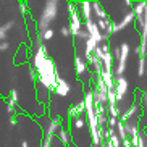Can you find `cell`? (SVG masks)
Returning <instances> with one entry per match:
<instances>
[{
  "mask_svg": "<svg viewBox=\"0 0 147 147\" xmlns=\"http://www.w3.org/2000/svg\"><path fill=\"white\" fill-rule=\"evenodd\" d=\"M91 8L95 11V15H97L99 20H107V11L104 10V7H102L100 2H91Z\"/></svg>",
  "mask_w": 147,
  "mask_h": 147,
  "instance_id": "9",
  "label": "cell"
},
{
  "mask_svg": "<svg viewBox=\"0 0 147 147\" xmlns=\"http://www.w3.org/2000/svg\"><path fill=\"white\" fill-rule=\"evenodd\" d=\"M123 146H125V147H133V146H131V142H129V139H125V141H123Z\"/></svg>",
  "mask_w": 147,
  "mask_h": 147,
  "instance_id": "32",
  "label": "cell"
},
{
  "mask_svg": "<svg viewBox=\"0 0 147 147\" xmlns=\"http://www.w3.org/2000/svg\"><path fill=\"white\" fill-rule=\"evenodd\" d=\"M21 147H29V142H28V141H23V142H21Z\"/></svg>",
  "mask_w": 147,
  "mask_h": 147,
  "instance_id": "34",
  "label": "cell"
},
{
  "mask_svg": "<svg viewBox=\"0 0 147 147\" xmlns=\"http://www.w3.org/2000/svg\"><path fill=\"white\" fill-rule=\"evenodd\" d=\"M133 21H134V13H133V10H129V11L125 15V18H123V21H121L120 24H115V23H113V32H118V31L125 29V28L128 26V24H131Z\"/></svg>",
  "mask_w": 147,
  "mask_h": 147,
  "instance_id": "8",
  "label": "cell"
},
{
  "mask_svg": "<svg viewBox=\"0 0 147 147\" xmlns=\"http://www.w3.org/2000/svg\"><path fill=\"white\" fill-rule=\"evenodd\" d=\"M81 8H82V15H84V20H91V13H92V8H91V2H82L81 3Z\"/></svg>",
  "mask_w": 147,
  "mask_h": 147,
  "instance_id": "13",
  "label": "cell"
},
{
  "mask_svg": "<svg viewBox=\"0 0 147 147\" xmlns=\"http://www.w3.org/2000/svg\"><path fill=\"white\" fill-rule=\"evenodd\" d=\"M20 11H21V13H26L28 11V8H26V5L24 3H20Z\"/></svg>",
  "mask_w": 147,
  "mask_h": 147,
  "instance_id": "30",
  "label": "cell"
},
{
  "mask_svg": "<svg viewBox=\"0 0 147 147\" xmlns=\"http://www.w3.org/2000/svg\"><path fill=\"white\" fill-rule=\"evenodd\" d=\"M60 32H61V36H63V37H68V36H71V32H69L68 26H63V28L60 29Z\"/></svg>",
  "mask_w": 147,
  "mask_h": 147,
  "instance_id": "25",
  "label": "cell"
},
{
  "mask_svg": "<svg viewBox=\"0 0 147 147\" xmlns=\"http://www.w3.org/2000/svg\"><path fill=\"white\" fill-rule=\"evenodd\" d=\"M71 117H79V115H81V113H84V102H79L78 105H76V107H71Z\"/></svg>",
  "mask_w": 147,
  "mask_h": 147,
  "instance_id": "14",
  "label": "cell"
},
{
  "mask_svg": "<svg viewBox=\"0 0 147 147\" xmlns=\"http://www.w3.org/2000/svg\"><path fill=\"white\" fill-rule=\"evenodd\" d=\"M68 10H69V13H71V21H69V32L73 36H78L79 34V31H81V20H79V15L78 11H76V7H74L73 3H69L68 5Z\"/></svg>",
  "mask_w": 147,
  "mask_h": 147,
  "instance_id": "3",
  "label": "cell"
},
{
  "mask_svg": "<svg viewBox=\"0 0 147 147\" xmlns=\"http://www.w3.org/2000/svg\"><path fill=\"white\" fill-rule=\"evenodd\" d=\"M129 53H131L129 45H128L126 42H123L120 45V58H118V65H117V68H115V74H117L118 78L125 73L126 65H128V57H129Z\"/></svg>",
  "mask_w": 147,
  "mask_h": 147,
  "instance_id": "2",
  "label": "cell"
},
{
  "mask_svg": "<svg viewBox=\"0 0 147 147\" xmlns=\"http://www.w3.org/2000/svg\"><path fill=\"white\" fill-rule=\"evenodd\" d=\"M53 34H55V31L52 29V28H49V29H45L44 31V32H40V39L42 40H49V39H52L53 37Z\"/></svg>",
  "mask_w": 147,
  "mask_h": 147,
  "instance_id": "17",
  "label": "cell"
},
{
  "mask_svg": "<svg viewBox=\"0 0 147 147\" xmlns=\"http://www.w3.org/2000/svg\"><path fill=\"white\" fill-rule=\"evenodd\" d=\"M136 147H146V144H144V138H142V136H139V139H138V144H136Z\"/></svg>",
  "mask_w": 147,
  "mask_h": 147,
  "instance_id": "28",
  "label": "cell"
},
{
  "mask_svg": "<svg viewBox=\"0 0 147 147\" xmlns=\"http://www.w3.org/2000/svg\"><path fill=\"white\" fill-rule=\"evenodd\" d=\"M146 73V57H139V63H138V74L144 76Z\"/></svg>",
  "mask_w": 147,
  "mask_h": 147,
  "instance_id": "15",
  "label": "cell"
},
{
  "mask_svg": "<svg viewBox=\"0 0 147 147\" xmlns=\"http://www.w3.org/2000/svg\"><path fill=\"white\" fill-rule=\"evenodd\" d=\"M13 26H15V21H7V23H5V24H2V28H3V29L7 31V32H8V31L11 29V28H13Z\"/></svg>",
  "mask_w": 147,
  "mask_h": 147,
  "instance_id": "23",
  "label": "cell"
},
{
  "mask_svg": "<svg viewBox=\"0 0 147 147\" xmlns=\"http://www.w3.org/2000/svg\"><path fill=\"white\" fill-rule=\"evenodd\" d=\"M74 65H76V73L81 76V74H84L87 71V66H86V61L81 60V57H76L74 58Z\"/></svg>",
  "mask_w": 147,
  "mask_h": 147,
  "instance_id": "11",
  "label": "cell"
},
{
  "mask_svg": "<svg viewBox=\"0 0 147 147\" xmlns=\"http://www.w3.org/2000/svg\"><path fill=\"white\" fill-rule=\"evenodd\" d=\"M86 32H87V36L89 37H92V39L95 40L97 44H100V42H104L105 39H107V36H104L102 32L99 31V28L95 26V23H92V20H87L86 21Z\"/></svg>",
  "mask_w": 147,
  "mask_h": 147,
  "instance_id": "5",
  "label": "cell"
},
{
  "mask_svg": "<svg viewBox=\"0 0 147 147\" xmlns=\"http://www.w3.org/2000/svg\"><path fill=\"white\" fill-rule=\"evenodd\" d=\"M10 125H11V126L16 125V120H15V117H11V120H10Z\"/></svg>",
  "mask_w": 147,
  "mask_h": 147,
  "instance_id": "33",
  "label": "cell"
},
{
  "mask_svg": "<svg viewBox=\"0 0 147 147\" xmlns=\"http://www.w3.org/2000/svg\"><path fill=\"white\" fill-rule=\"evenodd\" d=\"M73 123H74V128H82V126H84V120H82L81 117H76Z\"/></svg>",
  "mask_w": 147,
  "mask_h": 147,
  "instance_id": "21",
  "label": "cell"
},
{
  "mask_svg": "<svg viewBox=\"0 0 147 147\" xmlns=\"http://www.w3.org/2000/svg\"><path fill=\"white\" fill-rule=\"evenodd\" d=\"M60 126H61V118H60V117L52 118V120H50V123H49L47 131H45V138H47V139H52L53 134L60 129Z\"/></svg>",
  "mask_w": 147,
  "mask_h": 147,
  "instance_id": "6",
  "label": "cell"
},
{
  "mask_svg": "<svg viewBox=\"0 0 147 147\" xmlns=\"http://www.w3.org/2000/svg\"><path fill=\"white\" fill-rule=\"evenodd\" d=\"M146 74H147V69H146Z\"/></svg>",
  "mask_w": 147,
  "mask_h": 147,
  "instance_id": "35",
  "label": "cell"
},
{
  "mask_svg": "<svg viewBox=\"0 0 147 147\" xmlns=\"http://www.w3.org/2000/svg\"><path fill=\"white\" fill-rule=\"evenodd\" d=\"M108 142L112 144V147H120V138L113 133L112 136H110V139H108Z\"/></svg>",
  "mask_w": 147,
  "mask_h": 147,
  "instance_id": "19",
  "label": "cell"
},
{
  "mask_svg": "<svg viewBox=\"0 0 147 147\" xmlns=\"http://www.w3.org/2000/svg\"><path fill=\"white\" fill-rule=\"evenodd\" d=\"M8 49H10V44L8 42H5V40H2V42H0V52H7Z\"/></svg>",
  "mask_w": 147,
  "mask_h": 147,
  "instance_id": "24",
  "label": "cell"
},
{
  "mask_svg": "<svg viewBox=\"0 0 147 147\" xmlns=\"http://www.w3.org/2000/svg\"><path fill=\"white\" fill-rule=\"evenodd\" d=\"M110 23H112V20H108V18H107V20H97L95 26L99 28V31H100V29H105V31H107L108 26H110Z\"/></svg>",
  "mask_w": 147,
  "mask_h": 147,
  "instance_id": "16",
  "label": "cell"
},
{
  "mask_svg": "<svg viewBox=\"0 0 147 147\" xmlns=\"http://www.w3.org/2000/svg\"><path fill=\"white\" fill-rule=\"evenodd\" d=\"M10 97H11L10 100H11V102L16 105V104H18V91H16V89H13V91L10 92Z\"/></svg>",
  "mask_w": 147,
  "mask_h": 147,
  "instance_id": "22",
  "label": "cell"
},
{
  "mask_svg": "<svg viewBox=\"0 0 147 147\" xmlns=\"http://www.w3.org/2000/svg\"><path fill=\"white\" fill-rule=\"evenodd\" d=\"M108 113H110V118H115V120H118L117 105H108Z\"/></svg>",
  "mask_w": 147,
  "mask_h": 147,
  "instance_id": "20",
  "label": "cell"
},
{
  "mask_svg": "<svg viewBox=\"0 0 147 147\" xmlns=\"http://www.w3.org/2000/svg\"><path fill=\"white\" fill-rule=\"evenodd\" d=\"M50 141H52V139H44V142H42V147H50Z\"/></svg>",
  "mask_w": 147,
  "mask_h": 147,
  "instance_id": "29",
  "label": "cell"
},
{
  "mask_svg": "<svg viewBox=\"0 0 147 147\" xmlns=\"http://www.w3.org/2000/svg\"><path fill=\"white\" fill-rule=\"evenodd\" d=\"M57 138L60 139L61 144H63L65 147H68L69 142H71V141H69V134H68V131H66V129H58V136H57Z\"/></svg>",
  "mask_w": 147,
  "mask_h": 147,
  "instance_id": "12",
  "label": "cell"
},
{
  "mask_svg": "<svg viewBox=\"0 0 147 147\" xmlns=\"http://www.w3.org/2000/svg\"><path fill=\"white\" fill-rule=\"evenodd\" d=\"M57 13H58V2H53V0L45 2V7H44L42 13H40V18L37 20V31H39V34L50 28Z\"/></svg>",
  "mask_w": 147,
  "mask_h": 147,
  "instance_id": "1",
  "label": "cell"
},
{
  "mask_svg": "<svg viewBox=\"0 0 147 147\" xmlns=\"http://www.w3.org/2000/svg\"><path fill=\"white\" fill-rule=\"evenodd\" d=\"M128 89H129L128 81H126L123 76H120V78L115 81V87H113V92H115V99H117V102H121V100L125 99Z\"/></svg>",
  "mask_w": 147,
  "mask_h": 147,
  "instance_id": "4",
  "label": "cell"
},
{
  "mask_svg": "<svg viewBox=\"0 0 147 147\" xmlns=\"http://www.w3.org/2000/svg\"><path fill=\"white\" fill-rule=\"evenodd\" d=\"M8 113L10 115H13L15 113V104L11 102V100H8Z\"/></svg>",
  "mask_w": 147,
  "mask_h": 147,
  "instance_id": "27",
  "label": "cell"
},
{
  "mask_svg": "<svg viewBox=\"0 0 147 147\" xmlns=\"http://www.w3.org/2000/svg\"><path fill=\"white\" fill-rule=\"evenodd\" d=\"M53 91H55L57 95H66L69 92V84L63 78H60V76H58V78H57V82H55Z\"/></svg>",
  "mask_w": 147,
  "mask_h": 147,
  "instance_id": "7",
  "label": "cell"
},
{
  "mask_svg": "<svg viewBox=\"0 0 147 147\" xmlns=\"http://www.w3.org/2000/svg\"><path fill=\"white\" fill-rule=\"evenodd\" d=\"M99 47V44L95 42L92 37H87L86 39V57H91L95 52V49Z\"/></svg>",
  "mask_w": 147,
  "mask_h": 147,
  "instance_id": "10",
  "label": "cell"
},
{
  "mask_svg": "<svg viewBox=\"0 0 147 147\" xmlns=\"http://www.w3.org/2000/svg\"><path fill=\"white\" fill-rule=\"evenodd\" d=\"M7 36H8V32L0 26V40H5V39H7Z\"/></svg>",
  "mask_w": 147,
  "mask_h": 147,
  "instance_id": "26",
  "label": "cell"
},
{
  "mask_svg": "<svg viewBox=\"0 0 147 147\" xmlns=\"http://www.w3.org/2000/svg\"><path fill=\"white\" fill-rule=\"evenodd\" d=\"M117 123H118V121L115 120V118H110V121H108V125L112 126V128H113V126H117Z\"/></svg>",
  "mask_w": 147,
  "mask_h": 147,
  "instance_id": "31",
  "label": "cell"
},
{
  "mask_svg": "<svg viewBox=\"0 0 147 147\" xmlns=\"http://www.w3.org/2000/svg\"><path fill=\"white\" fill-rule=\"evenodd\" d=\"M117 128H118V134H120V139L121 141H125V139H128V136H126L125 133V128H123V123H117Z\"/></svg>",
  "mask_w": 147,
  "mask_h": 147,
  "instance_id": "18",
  "label": "cell"
}]
</instances>
